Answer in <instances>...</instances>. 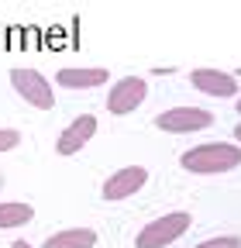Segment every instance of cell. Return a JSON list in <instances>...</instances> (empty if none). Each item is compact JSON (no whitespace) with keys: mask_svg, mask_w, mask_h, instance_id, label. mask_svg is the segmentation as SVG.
Here are the masks:
<instances>
[{"mask_svg":"<svg viewBox=\"0 0 241 248\" xmlns=\"http://www.w3.org/2000/svg\"><path fill=\"white\" fill-rule=\"evenodd\" d=\"M186 172H196V176H217V172H231L241 166V145H231V141H210V145H196L190 152H183L179 159Z\"/></svg>","mask_w":241,"mask_h":248,"instance_id":"cell-1","label":"cell"},{"mask_svg":"<svg viewBox=\"0 0 241 248\" xmlns=\"http://www.w3.org/2000/svg\"><path fill=\"white\" fill-rule=\"evenodd\" d=\"M190 224H193V217H190L186 210H169V214L155 217V221H148V224L138 231L135 248H166V245H172L176 238H183V234L190 231Z\"/></svg>","mask_w":241,"mask_h":248,"instance_id":"cell-2","label":"cell"},{"mask_svg":"<svg viewBox=\"0 0 241 248\" xmlns=\"http://www.w3.org/2000/svg\"><path fill=\"white\" fill-rule=\"evenodd\" d=\"M11 86L17 90V97L28 100L35 110H52L55 107L52 83H45V76L38 69H11Z\"/></svg>","mask_w":241,"mask_h":248,"instance_id":"cell-3","label":"cell"},{"mask_svg":"<svg viewBox=\"0 0 241 248\" xmlns=\"http://www.w3.org/2000/svg\"><path fill=\"white\" fill-rule=\"evenodd\" d=\"M214 124V114L203 110V107H172V110H162L155 117V128L169 131V135H190V131H203Z\"/></svg>","mask_w":241,"mask_h":248,"instance_id":"cell-4","label":"cell"},{"mask_svg":"<svg viewBox=\"0 0 241 248\" xmlns=\"http://www.w3.org/2000/svg\"><path fill=\"white\" fill-rule=\"evenodd\" d=\"M145 97H148V79L145 76H124V79H117L114 90L107 93V110L117 114V117H124L135 107H141Z\"/></svg>","mask_w":241,"mask_h":248,"instance_id":"cell-5","label":"cell"},{"mask_svg":"<svg viewBox=\"0 0 241 248\" xmlns=\"http://www.w3.org/2000/svg\"><path fill=\"white\" fill-rule=\"evenodd\" d=\"M145 183H148V169H145V166H124V169H117V172L104 183L100 197H104V200H128L131 193L141 190Z\"/></svg>","mask_w":241,"mask_h":248,"instance_id":"cell-6","label":"cell"},{"mask_svg":"<svg viewBox=\"0 0 241 248\" xmlns=\"http://www.w3.org/2000/svg\"><path fill=\"white\" fill-rule=\"evenodd\" d=\"M97 135V117L93 114H79L73 124H66L62 135L55 138V152L59 155H76L79 148H86V141Z\"/></svg>","mask_w":241,"mask_h":248,"instance_id":"cell-7","label":"cell"},{"mask_svg":"<svg viewBox=\"0 0 241 248\" xmlns=\"http://www.w3.org/2000/svg\"><path fill=\"white\" fill-rule=\"evenodd\" d=\"M190 83L207 97H234L238 93V76L224 73V69H193Z\"/></svg>","mask_w":241,"mask_h":248,"instance_id":"cell-8","label":"cell"},{"mask_svg":"<svg viewBox=\"0 0 241 248\" xmlns=\"http://www.w3.org/2000/svg\"><path fill=\"white\" fill-rule=\"evenodd\" d=\"M107 79H110L107 69H59V76H55V83L66 90H93Z\"/></svg>","mask_w":241,"mask_h":248,"instance_id":"cell-9","label":"cell"},{"mask_svg":"<svg viewBox=\"0 0 241 248\" xmlns=\"http://www.w3.org/2000/svg\"><path fill=\"white\" fill-rule=\"evenodd\" d=\"M93 245H97L93 228H66L59 234H48L42 248H93Z\"/></svg>","mask_w":241,"mask_h":248,"instance_id":"cell-10","label":"cell"},{"mask_svg":"<svg viewBox=\"0 0 241 248\" xmlns=\"http://www.w3.org/2000/svg\"><path fill=\"white\" fill-rule=\"evenodd\" d=\"M28 221H35L31 203H0V228H21Z\"/></svg>","mask_w":241,"mask_h":248,"instance_id":"cell-11","label":"cell"},{"mask_svg":"<svg viewBox=\"0 0 241 248\" xmlns=\"http://www.w3.org/2000/svg\"><path fill=\"white\" fill-rule=\"evenodd\" d=\"M196 248H241V238H234V234H217V238L200 241Z\"/></svg>","mask_w":241,"mask_h":248,"instance_id":"cell-12","label":"cell"},{"mask_svg":"<svg viewBox=\"0 0 241 248\" xmlns=\"http://www.w3.org/2000/svg\"><path fill=\"white\" fill-rule=\"evenodd\" d=\"M17 145H21V135L14 128H0V152H11Z\"/></svg>","mask_w":241,"mask_h":248,"instance_id":"cell-13","label":"cell"},{"mask_svg":"<svg viewBox=\"0 0 241 248\" xmlns=\"http://www.w3.org/2000/svg\"><path fill=\"white\" fill-rule=\"evenodd\" d=\"M11 248H31V241H24V238H17V241H14Z\"/></svg>","mask_w":241,"mask_h":248,"instance_id":"cell-14","label":"cell"},{"mask_svg":"<svg viewBox=\"0 0 241 248\" xmlns=\"http://www.w3.org/2000/svg\"><path fill=\"white\" fill-rule=\"evenodd\" d=\"M234 138H238V145H241V124H238V128H234Z\"/></svg>","mask_w":241,"mask_h":248,"instance_id":"cell-15","label":"cell"},{"mask_svg":"<svg viewBox=\"0 0 241 248\" xmlns=\"http://www.w3.org/2000/svg\"><path fill=\"white\" fill-rule=\"evenodd\" d=\"M238 114H241V100H238Z\"/></svg>","mask_w":241,"mask_h":248,"instance_id":"cell-16","label":"cell"}]
</instances>
